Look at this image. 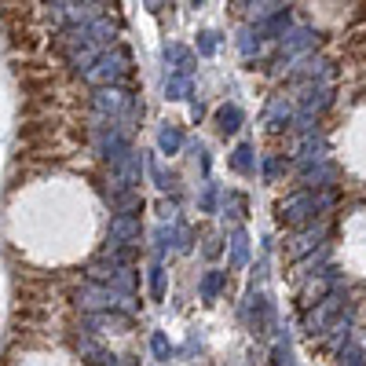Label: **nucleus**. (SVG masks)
<instances>
[{
  "mask_svg": "<svg viewBox=\"0 0 366 366\" xmlns=\"http://www.w3.org/2000/svg\"><path fill=\"white\" fill-rule=\"evenodd\" d=\"M154 352H158V355H162V359H165V355H169V345H165V337H154Z\"/></svg>",
  "mask_w": 366,
  "mask_h": 366,
  "instance_id": "obj_1",
  "label": "nucleus"
}]
</instances>
